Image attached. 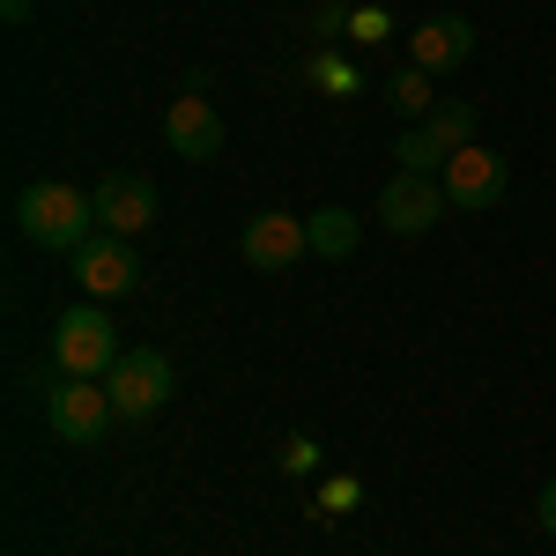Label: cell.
<instances>
[{"label":"cell","mask_w":556,"mask_h":556,"mask_svg":"<svg viewBox=\"0 0 556 556\" xmlns=\"http://www.w3.org/2000/svg\"><path fill=\"white\" fill-rule=\"evenodd\" d=\"M312 253V230H304V215H282L267 208L245 223V260H253L260 275H282V267H298V260Z\"/></svg>","instance_id":"9c48e42d"},{"label":"cell","mask_w":556,"mask_h":556,"mask_svg":"<svg viewBox=\"0 0 556 556\" xmlns=\"http://www.w3.org/2000/svg\"><path fill=\"white\" fill-rule=\"evenodd\" d=\"M438 186H445V201H453V208H497V201H505V186H513V172H505V156H497V149L468 141V149H453V156H445Z\"/></svg>","instance_id":"5b68a950"},{"label":"cell","mask_w":556,"mask_h":556,"mask_svg":"<svg viewBox=\"0 0 556 556\" xmlns=\"http://www.w3.org/2000/svg\"><path fill=\"white\" fill-rule=\"evenodd\" d=\"M534 519H542V527L556 534V475H549V490H542V505H534Z\"/></svg>","instance_id":"e0dca14e"},{"label":"cell","mask_w":556,"mask_h":556,"mask_svg":"<svg viewBox=\"0 0 556 556\" xmlns=\"http://www.w3.org/2000/svg\"><path fill=\"white\" fill-rule=\"evenodd\" d=\"M8 8V23H30V0H0Z\"/></svg>","instance_id":"ac0fdd59"},{"label":"cell","mask_w":556,"mask_h":556,"mask_svg":"<svg viewBox=\"0 0 556 556\" xmlns=\"http://www.w3.org/2000/svg\"><path fill=\"white\" fill-rule=\"evenodd\" d=\"M89 201H97V223H104L112 238H134V230H149V223H156V208H164V201H156V186H149L141 172H104Z\"/></svg>","instance_id":"ba28073f"},{"label":"cell","mask_w":556,"mask_h":556,"mask_svg":"<svg viewBox=\"0 0 556 556\" xmlns=\"http://www.w3.org/2000/svg\"><path fill=\"white\" fill-rule=\"evenodd\" d=\"M164 141L186 164H208V156H223V112H215L208 97H178L172 112H164Z\"/></svg>","instance_id":"8fae6325"},{"label":"cell","mask_w":556,"mask_h":556,"mask_svg":"<svg viewBox=\"0 0 556 556\" xmlns=\"http://www.w3.org/2000/svg\"><path fill=\"white\" fill-rule=\"evenodd\" d=\"M45 424L67 445H89V438H104V424H119V408H112L104 379H52L45 386Z\"/></svg>","instance_id":"277c9868"},{"label":"cell","mask_w":556,"mask_h":556,"mask_svg":"<svg viewBox=\"0 0 556 556\" xmlns=\"http://www.w3.org/2000/svg\"><path fill=\"white\" fill-rule=\"evenodd\" d=\"M304 230H312V253H319V260H349V253H356V238H364V223H356L349 208L304 215Z\"/></svg>","instance_id":"7c38bea8"},{"label":"cell","mask_w":556,"mask_h":556,"mask_svg":"<svg viewBox=\"0 0 556 556\" xmlns=\"http://www.w3.org/2000/svg\"><path fill=\"white\" fill-rule=\"evenodd\" d=\"M445 208H453L445 186L424 178V172H393V178H386V193H379V223L393 230V238H424Z\"/></svg>","instance_id":"8992f818"},{"label":"cell","mask_w":556,"mask_h":556,"mask_svg":"<svg viewBox=\"0 0 556 556\" xmlns=\"http://www.w3.org/2000/svg\"><path fill=\"white\" fill-rule=\"evenodd\" d=\"M89 223H97V201L75 193V186H60V178L23 186V201H15V230L30 245H45V253H83L89 238H97Z\"/></svg>","instance_id":"6da1fadb"},{"label":"cell","mask_w":556,"mask_h":556,"mask_svg":"<svg viewBox=\"0 0 556 556\" xmlns=\"http://www.w3.org/2000/svg\"><path fill=\"white\" fill-rule=\"evenodd\" d=\"M445 156H453V149H445V141H438V134H430L424 119H416V127H408L401 141H393V164H401V172H424V178H438V172H445Z\"/></svg>","instance_id":"4fadbf2b"},{"label":"cell","mask_w":556,"mask_h":556,"mask_svg":"<svg viewBox=\"0 0 556 556\" xmlns=\"http://www.w3.org/2000/svg\"><path fill=\"white\" fill-rule=\"evenodd\" d=\"M104 393H112L119 424H149V416L172 401V364H164V349H119V364L104 371Z\"/></svg>","instance_id":"3957f363"},{"label":"cell","mask_w":556,"mask_h":556,"mask_svg":"<svg viewBox=\"0 0 556 556\" xmlns=\"http://www.w3.org/2000/svg\"><path fill=\"white\" fill-rule=\"evenodd\" d=\"M445 149H468L475 141V104H430V119H424Z\"/></svg>","instance_id":"9a60e30c"},{"label":"cell","mask_w":556,"mask_h":556,"mask_svg":"<svg viewBox=\"0 0 556 556\" xmlns=\"http://www.w3.org/2000/svg\"><path fill=\"white\" fill-rule=\"evenodd\" d=\"M319 505H327V513H349V505H356V482H327V497H319Z\"/></svg>","instance_id":"2e32d148"},{"label":"cell","mask_w":556,"mask_h":556,"mask_svg":"<svg viewBox=\"0 0 556 556\" xmlns=\"http://www.w3.org/2000/svg\"><path fill=\"white\" fill-rule=\"evenodd\" d=\"M52 364H60V379H104V371L119 364V334H112L104 304L60 312V327H52Z\"/></svg>","instance_id":"7a4b0ae2"},{"label":"cell","mask_w":556,"mask_h":556,"mask_svg":"<svg viewBox=\"0 0 556 556\" xmlns=\"http://www.w3.org/2000/svg\"><path fill=\"white\" fill-rule=\"evenodd\" d=\"M75 260V282H83V298H97V304H112V298H127L134 282H141V253H134L127 238H89L83 253H67Z\"/></svg>","instance_id":"52a82bcc"},{"label":"cell","mask_w":556,"mask_h":556,"mask_svg":"<svg viewBox=\"0 0 556 556\" xmlns=\"http://www.w3.org/2000/svg\"><path fill=\"white\" fill-rule=\"evenodd\" d=\"M475 52V23L468 15H430L408 30V67H424V75H453V67H468Z\"/></svg>","instance_id":"30bf717a"},{"label":"cell","mask_w":556,"mask_h":556,"mask_svg":"<svg viewBox=\"0 0 556 556\" xmlns=\"http://www.w3.org/2000/svg\"><path fill=\"white\" fill-rule=\"evenodd\" d=\"M386 104H393L401 119H430V75L424 67H401V75L386 83Z\"/></svg>","instance_id":"5bb4252c"}]
</instances>
